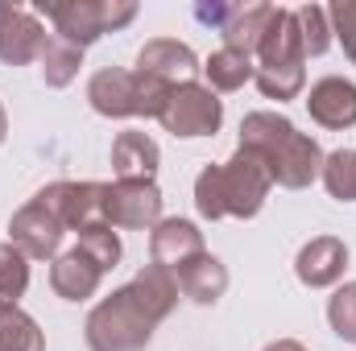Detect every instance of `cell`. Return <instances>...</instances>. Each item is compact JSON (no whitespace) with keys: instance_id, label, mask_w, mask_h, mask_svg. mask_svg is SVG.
Returning a JSON list of instances; mask_svg holds the SVG:
<instances>
[{"instance_id":"1","label":"cell","mask_w":356,"mask_h":351,"mask_svg":"<svg viewBox=\"0 0 356 351\" xmlns=\"http://www.w3.org/2000/svg\"><path fill=\"white\" fill-rule=\"evenodd\" d=\"M241 149L257 153L269 178L286 190H307L323 174V149L315 137L298 132L282 112H249L241 120Z\"/></svg>"},{"instance_id":"2","label":"cell","mask_w":356,"mask_h":351,"mask_svg":"<svg viewBox=\"0 0 356 351\" xmlns=\"http://www.w3.org/2000/svg\"><path fill=\"white\" fill-rule=\"evenodd\" d=\"M273 178L261 166L257 153L241 149L220 162V166H203L195 178V211L203 219H253L269 198Z\"/></svg>"},{"instance_id":"3","label":"cell","mask_w":356,"mask_h":351,"mask_svg":"<svg viewBox=\"0 0 356 351\" xmlns=\"http://www.w3.org/2000/svg\"><path fill=\"white\" fill-rule=\"evenodd\" d=\"M257 87L266 99H294L298 91L307 87V54H302V42H298V25H294V8H277L269 12V25L257 42Z\"/></svg>"},{"instance_id":"4","label":"cell","mask_w":356,"mask_h":351,"mask_svg":"<svg viewBox=\"0 0 356 351\" xmlns=\"http://www.w3.org/2000/svg\"><path fill=\"white\" fill-rule=\"evenodd\" d=\"M158 331V318L141 306V298L120 285L112 289L83 323V339L91 351H145Z\"/></svg>"},{"instance_id":"5","label":"cell","mask_w":356,"mask_h":351,"mask_svg":"<svg viewBox=\"0 0 356 351\" xmlns=\"http://www.w3.org/2000/svg\"><path fill=\"white\" fill-rule=\"evenodd\" d=\"M166 95H170L166 83H158L141 71H124V67H104L88 83V103L108 120H129V116L158 120L166 108Z\"/></svg>"},{"instance_id":"6","label":"cell","mask_w":356,"mask_h":351,"mask_svg":"<svg viewBox=\"0 0 356 351\" xmlns=\"http://www.w3.org/2000/svg\"><path fill=\"white\" fill-rule=\"evenodd\" d=\"M38 12H46L54 21V33L63 42L88 50L104 33L124 29L137 17V4L133 0H42Z\"/></svg>"},{"instance_id":"7","label":"cell","mask_w":356,"mask_h":351,"mask_svg":"<svg viewBox=\"0 0 356 351\" xmlns=\"http://www.w3.org/2000/svg\"><path fill=\"white\" fill-rule=\"evenodd\" d=\"M162 128L175 132L182 141L191 137H216L220 124H224V99L203 83H178L166 95V108H162Z\"/></svg>"},{"instance_id":"8","label":"cell","mask_w":356,"mask_h":351,"mask_svg":"<svg viewBox=\"0 0 356 351\" xmlns=\"http://www.w3.org/2000/svg\"><path fill=\"white\" fill-rule=\"evenodd\" d=\"M104 223L124 228V232H141V228H158L162 223V190L154 178H116L104 182Z\"/></svg>"},{"instance_id":"9","label":"cell","mask_w":356,"mask_h":351,"mask_svg":"<svg viewBox=\"0 0 356 351\" xmlns=\"http://www.w3.org/2000/svg\"><path fill=\"white\" fill-rule=\"evenodd\" d=\"M33 198L46 211H54L67 232H83L91 223H104V182H50Z\"/></svg>"},{"instance_id":"10","label":"cell","mask_w":356,"mask_h":351,"mask_svg":"<svg viewBox=\"0 0 356 351\" xmlns=\"http://www.w3.org/2000/svg\"><path fill=\"white\" fill-rule=\"evenodd\" d=\"M63 236H67V228H63L58 215L46 211L38 198H29V203L8 219V244H13L25 261H50V257H58Z\"/></svg>"},{"instance_id":"11","label":"cell","mask_w":356,"mask_h":351,"mask_svg":"<svg viewBox=\"0 0 356 351\" xmlns=\"http://www.w3.org/2000/svg\"><path fill=\"white\" fill-rule=\"evenodd\" d=\"M46 37H50L46 25L29 8L0 4V62H8V67L38 62L42 50H46Z\"/></svg>"},{"instance_id":"12","label":"cell","mask_w":356,"mask_h":351,"mask_svg":"<svg viewBox=\"0 0 356 351\" xmlns=\"http://www.w3.org/2000/svg\"><path fill=\"white\" fill-rule=\"evenodd\" d=\"M348 268V244L340 236H315L298 248L294 257V277L307 285V289H327V285H340Z\"/></svg>"},{"instance_id":"13","label":"cell","mask_w":356,"mask_h":351,"mask_svg":"<svg viewBox=\"0 0 356 351\" xmlns=\"http://www.w3.org/2000/svg\"><path fill=\"white\" fill-rule=\"evenodd\" d=\"M137 71L149 75V79H158V83H166V87H178V83H195V75L203 67H199V58H195L191 46H182L175 37H154V42L141 46Z\"/></svg>"},{"instance_id":"14","label":"cell","mask_w":356,"mask_h":351,"mask_svg":"<svg viewBox=\"0 0 356 351\" xmlns=\"http://www.w3.org/2000/svg\"><path fill=\"white\" fill-rule=\"evenodd\" d=\"M307 112L319 128H332V132H344L356 124V83L353 79H340V75H327L319 79L315 87L307 91Z\"/></svg>"},{"instance_id":"15","label":"cell","mask_w":356,"mask_h":351,"mask_svg":"<svg viewBox=\"0 0 356 351\" xmlns=\"http://www.w3.org/2000/svg\"><path fill=\"white\" fill-rule=\"evenodd\" d=\"M207 248H203V232L191 223V219H162L154 232H149V257L154 264H162V268H186V264L195 261V257H203Z\"/></svg>"},{"instance_id":"16","label":"cell","mask_w":356,"mask_h":351,"mask_svg":"<svg viewBox=\"0 0 356 351\" xmlns=\"http://www.w3.org/2000/svg\"><path fill=\"white\" fill-rule=\"evenodd\" d=\"M99 281H104V268L91 261L79 244L71 252L54 257V264H50V289L63 302H88L91 293L99 289Z\"/></svg>"},{"instance_id":"17","label":"cell","mask_w":356,"mask_h":351,"mask_svg":"<svg viewBox=\"0 0 356 351\" xmlns=\"http://www.w3.org/2000/svg\"><path fill=\"white\" fill-rule=\"evenodd\" d=\"M162 166V149L149 132H120L112 141V174L116 178H154Z\"/></svg>"},{"instance_id":"18","label":"cell","mask_w":356,"mask_h":351,"mask_svg":"<svg viewBox=\"0 0 356 351\" xmlns=\"http://www.w3.org/2000/svg\"><path fill=\"white\" fill-rule=\"evenodd\" d=\"M175 277H178L182 298H191L195 306H216L228 293V268H224L220 257H211V252L195 257L186 268H178Z\"/></svg>"},{"instance_id":"19","label":"cell","mask_w":356,"mask_h":351,"mask_svg":"<svg viewBox=\"0 0 356 351\" xmlns=\"http://www.w3.org/2000/svg\"><path fill=\"white\" fill-rule=\"evenodd\" d=\"M129 289L141 298V306L158 318V323H166L170 314H175V306H178V277L170 273V268H162V264H145L133 281H129Z\"/></svg>"},{"instance_id":"20","label":"cell","mask_w":356,"mask_h":351,"mask_svg":"<svg viewBox=\"0 0 356 351\" xmlns=\"http://www.w3.org/2000/svg\"><path fill=\"white\" fill-rule=\"evenodd\" d=\"M269 12H273V4H232V17L220 25L224 46L257 54V42H261V33L269 25Z\"/></svg>"},{"instance_id":"21","label":"cell","mask_w":356,"mask_h":351,"mask_svg":"<svg viewBox=\"0 0 356 351\" xmlns=\"http://www.w3.org/2000/svg\"><path fill=\"white\" fill-rule=\"evenodd\" d=\"M253 71H257L253 54L232 50V46H220V50L207 54V62H203V75H207V87L211 91H241L253 79Z\"/></svg>"},{"instance_id":"22","label":"cell","mask_w":356,"mask_h":351,"mask_svg":"<svg viewBox=\"0 0 356 351\" xmlns=\"http://www.w3.org/2000/svg\"><path fill=\"white\" fill-rule=\"evenodd\" d=\"M79 67H83V50L71 46V42H63L58 33H50V37H46V50H42V58H38L42 83H46V87H67V83L79 75Z\"/></svg>"},{"instance_id":"23","label":"cell","mask_w":356,"mask_h":351,"mask_svg":"<svg viewBox=\"0 0 356 351\" xmlns=\"http://www.w3.org/2000/svg\"><path fill=\"white\" fill-rule=\"evenodd\" d=\"M0 351H46L42 327L21 306H0Z\"/></svg>"},{"instance_id":"24","label":"cell","mask_w":356,"mask_h":351,"mask_svg":"<svg viewBox=\"0 0 356 351\" xmlns=\"http://www.w3.org/2000/svg\"><path fill=\"white\" fill-rule=\"evenodd\" d=\"M294 25H298V42H302L307 58H319L332 46V21H327L323 4H298L294 8Z\"/></svg>"},{"instance_id":"25","label":"cell","mask_w":356,"mask_h":351,"mask_svg":"<svg viewBox=\"0 0 356 351\" xmlns=\"http://www.w3.org/2000/svg\"><path fill=\"white\" fill-rule=\"evenodd\" d=\"M323 186L332 198L340 203H356V149H336L323 153Z\"/></svg>"},{"instance_id":"26","label":"cell","mask_w":356,"mask_h":351,"mask_svg":"<svg viewBox=\"0 0 356 351\" xmlns=\"http://www.w3.org/2000/svg\"><path fill=\"white\" fill-rule=\"evenodd\" d=\"M25 289H29V261L13 244H0V306H17Z\"/></svg>"},{"instance_id":"27","label":"cell","mask_w":356,"mask_h":351,"mask_svg":"<svg viewBox=\"0 0 356 351\" xmlns=\"http://www.w3.org/2000/svg\"><path fill=\"white\" fill-rule=\"evenodd\" d=\"M75 236H79V248H83L104 273L116 268V261H120V236H116L112 223H91V228H83V232H75Z\"/></svg>"},{"instance_id":"28","label":"cell","mask_w":356,"mask_h":351,"mask_svg":"<svg viewBox=\"0 0 356 351\" xmlns=\"http://www.w3.org/2000/svg\"><path fill=\"white\" fill-rule=\"evenodd\" d=\"M327 323L344 343H356V281H344L327 298Z\"/></svg>"},{"instance_id":"29","label":"cell","mask_w":356,"mask_h":351,"mask_svg":"<svg viewBox=\"0 0 356 351\" xmlns=\"http://www.w3.org/2000/svg\"><path fill=\"white\" fill-rule=\"evenodd\" d=\"M327 21H332V33H336L340 46H344L348 62L356 67V0H336V4L327 8Z\"/></svg>"},{"instance_id":"30","label":"cell","mask_w":356,"mask_h":351,"mask_svg":"<svg viewBox=\"0 0 356 351\" xmlns=\"http://www.w3.org/2000/svg\"><path fill=\"white\" fill-rule=\"evenodd\" d=\"M266 351H307V348H302L298 339H273V343H269Z\"/></svg>"},{"instance_id":"31","label":"cell","mask_w":356,"mask_h":351,"mask_svg":"<svg viewBox=\"0 0 356 351\" xmlns=\"http://www.w3.org/2000/svg\"><path fill=\"white\" fill-rule=\"evenodd\" d=\"M4 137H8V116H4V103H0V145H4Z\"/></svg>"}]
</instances>
